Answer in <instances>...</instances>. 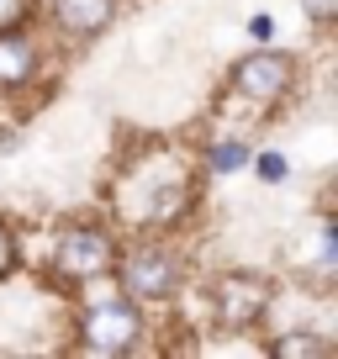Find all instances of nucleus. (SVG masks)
Masks as SVG:
<instances>
[{
    "mask_svg": "<svg viewBox=\"0 0 338 359\" xmlns=\"http://www.w3.org/2000/svg\"><path fill=\"white\" fill-rule=\"evenodd\" d=\"M196 206V185L175 158L154 154L127 164L122 185H116V217L137 233H164V227H180Z\"/></svg>",
    "mask_w": 338,
    "mask_h": 359,
    "instance_id": "1",
    "label": "nucleus"
},
{
    "mask_svg": "<svg viewBox=\"0 0 338 359\" xmlns=\"http://www.w3.org/2000/svg\"><path fill=\"white\" fill-rule=\"evenodd\" d=\"M111 275H116V291L133 296V302H169L185 285V259L169 243H137L127 254L116 248Z\"/></svg>",
    "mask_w": 338,
    "mask_h": 359,
    "instance_id": "2",
    "label": "nucleus"
},
{
    "mask_svg": "<svg viewBox=\"0 0 338 359\" xmlns=\"http://www.w3.org/2000/svg\"><path fill=\"white\" fill-rule=\"evenodd\" d=\"M74 333H79V348H90V354H133V348H143V333H148L143 302L111 291L79 312Z\"/></svg>",
    "mask_w": 338,
    "mask_h": 359,
    "instance_id": "3",
    "label": "nucleus"
},
{
    "mask_svg": "<svg viewBox=\"0 0 338 359\" xmlns=\"http://www.w3.org/2000/svg\"><path fill=\"white\" fill-rule=\"evenodd\" d=\"M111 264H116V238L101 222H69L53 238V259H48L53 280L64 285H90L101 275H111Z\"/></svg>",
    "mask_w": 338,
    "mask_h": 359,
    "instance_id": "4",
    "label": "nucleus"
},
{
    "mask_svg": "<svg viewBox=\"0 0 338 359\" xmlns=\"http://www.w3.org/2000/svg\"><path fill=\"white\" fill-rule=\"evenodd\" d=\"M296 74H302V64H296L291 53L259 43L248 58H238V64H233V74H227V95L248 101L254 111H270V106H280L285 95H291Z\"/></svg>",
    "mask_w": 338,
    "mask_h": 359,
    "instance_id": "5",
    "label": "nucleus"
},
{
    "mask_svg": "<svg viewBox=\"0 0 338 359\" xmlns=\"http://www.w3.org/2000/svg\"><path fill=\"white\" fill-rule=\"evenodd\" d=\"M206 306H212L217 327L243 333V327H254L264 317V306H270V285L248 280V275H222V280H212V291H206Z\"/></svg>",
    "mask_w": 338,
    "mask_h": 359,
    "instance_id": "6",
    "label": "nucleus"
},
{
    "mask_svg": "<svg viewBox=\"0 0 338 359\" xmlns=\"http://www.w3.org/2000/svg\"><path fill=\"white\" fill-rule=\"evenodd\" d=\"M48 16H53L58 37H69V43H90V37H101L106 27L116 22V0H53Z\"/></svg>",
    "mask_w": 338,
    "mask_h": 359,
    "instance_id": "7",
    "label": "nucleus"
},
{
    "mask_svg": "<svg viewBox=\"0 0 338 359\" xmlns=\"http://www.w3.org/2000/svg\"><path fill=\"white\" fill-rule=\"evenodd\" d=\"M43 74V48L27 27H11L0 32V90H27Z\"/></svg>",
    "mask_w": 338,
    "mask_h": 359,
    "instance_id": "8",
    "label": "nucleus"
},
{
    "mask_svg": "<svg viewBox=\"0 0 338 359\" xmlns=\"http://www.w3.org/2000/svg\"><path fill=\"white\" fill-rule=\"evenodd\" d=\"M270 354H275V359H333V338H323V333H306V327H296V333H280V338H270Z\"/></svg>",
    "mask_w": 338,
    "mask_h": 359,
    "instance_id": "9",
    "label": "nucleus"
},
{
    "mask_svg": "<svg viewBox=\"0 0 338 359\" xmlns=\"http://www.w3.org/2000/svg\"><path fill=\"white\" fill-rule=\"evenodd\" d=\"M248 154H254V148H248L243 137H212L206 154H201V164L212 169V175H238V169L248 164Z\"/></svg>",
    "mask_w": 338,
    "mask_h": 359,
    "instance_id": "10",
    "label": "nucleus"
},
{
    "mask_svg": "<svg viewBox=\"0 0 338 359\" xmlns=\"http://www.w3.org/2000/svg\"><path fill=\"white\" fill-rule=\"evenodd\" d=\"M248 164H254V175H259L264 185H285V180H291V158H285L280 148H259V154H248Z\"/></svg>",
    "mask_w": 338,
    "mask_h": 359,
    "instance_id": "11",
    "label": "nucleus"
},
{
    "mask_svg": "<svg viewBox=\"0 0 338 359\" xmlns=\"http://www.w3.org/2000/svg\"><path fill=\"white\" fill-rule=\"evenodd\" d=\"M317 243H323V248H317V269L333 275V269H338V222H333V217H323V238H317Z\"/></svg>",
    "mask_w": 338,
    "mask_h": 359,
    "instance_id": "12",
    "label": "nucleus"
},
{
    "mask_svg": "<svg viewBox=\"0 0 338 359\" xmlns=\"http://www.w3.org/2000/svg\"><path fill=\"white\" fill-rule=\"evenodd\" d=\"M37 11V0H0V32H11V27H27Z\"/></svg>",
    "mask_w": 338,
    "mask_h": 359,
    "instance_id": "13",
    "label": "nucleus"
},
{
    "mask_svg": "<svg viewBox=\"0 0 338 359\" xmlns=\"http://www.w3.org/2000/svg\"><path fill=\"white\" fill-rule=\"evenodd\" d=\"M302 11H306V22H312L317 32H327V27L338 22V0H302Z\"/></svg>",
    "mask_w": 338,
    "mask_h": 359,
    "instance_id": "14",
    "label": "nucleus"
},
{
    "mask_svg": "<svg viewBox=\"0 0 338 359\" xmlns=\"http://www.w3.org/2000/svg\"><path fill=\"white\" fill-rule=\"evenodd\" d=\"M16 259H22V243H16V233H11V222H0V280L16 269Z\"/></svg>",
    "mask_w": 338,
    "mask_h": 359,
    "instance_id": "15",
    "label": "nucleus"
},
{
    "mask_svg": "<svg viewBox=\"0 0 338 359\" xmlns=\"http://www.w3.org/2000/svg\"><path fill=\"white\" fill-rule=\"evenodd\" d=\"M275 37V16L270 11H259V16H248V43L259 48V43H270Z\"/></svg>",
    "mask_w": 338,
    "mask_h": 359,
    "instance_id": "16",
    "label": "nucleus"
}]
</instances>
